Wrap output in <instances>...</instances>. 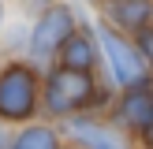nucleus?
I'll use <instances>...</instances> for the list:
<instances>
[{
	"label": "nucleus",
	"instance_id": "9b49d317",
	"mask_svg": "<svg viewBox=\"0 0 153 149\" xmlns=\"http://www.w3.org/2000/svg\"><path fill=\"white\" fill-rule=\"evenodd\" d=\"M149 145H153V123H149Z\"/></svg>",
	"mask_w": 153,
	"mask_h": 149
},
{
	"label": "nucleus",
	"instance_id": "39448f33",
	"mask_svg": "<svg viewBox=\"0 0 153 149\" xmlns=\"http://www.w3.org/2000/svg\"><path fill=\"white\" fill-rule=\"evenodd\" d=\"M71 131H75V138H79V142H86V145H94V149H127L123 142H120L112 131H105V127H94V123H71Z\"/></svg>",
	"mask_w": 153,
	"mask_h": 149
},
{
	"label": "nucleus",
	"instance_id": "f257e3e1",
	"mask_svg": "<svg viewBox=\"0 0 153 149\" xmlns=\"http://www.w3.org/2000/svg\"><path fill=\"white\" fill-rule=\"evenodd\" d=\"M34 112V74L26 67H11L0 78V116L22 119Z\"/></svg>",
	"mask_w": 153,
	"mask_h": 149
},
{
	"label": "nucleus",
	"instance_id": "9d476101",
	"mask_svg": "<svg viewBox=\"0 0 153 149\" xmlns=\"http://www.w3.org/2000/svg\"><path fill=\"white\" fill-rule=\"evenodd\" d=\"M142 45H146V52L153 56V34H149V30H142Z\"/></svg>",
	"mask_w": 153,
	"mask_h": 149
},
{
	"label": "nucleus",
	"instance_id": "7ed1b4c3",
	"mask_svg": "<svg viewBox=\"0 0 153 149\" xmlns=\"http://www.w3.org/2000/svg\"><path fill=\"white\" fill-rule=\"evenodd\" d=\"M101 45H105V52L112 56V71H116V78L127 82V86H134V82L142 78V60H138V52H134L131 45H123L116 34H108V30L101 34Z\"/></svg>",
	"mask_w": 153,
	"mask_h": 149
},
{
	"label": "nucleus",
	"instance_id": "423d86ee",
	"mask_svg": "<svg viewBox=\"0 0 153 149\" xmlns=\"http://www.w3.org/2000/svg\"><path fill=\"white\" fill-rule=\"evenodd\" d=\"M123 119H134L138 127H149L153 123V101L142 97V93H131L127 104H123Z\"/></svg>",
	"mask_w": 153,
	"mask_h": 149
},
{
	"label": "nucleus",
	"instance_id": "0eeeda50",
	"mask_svg": "<svg viewBox=\"0 0 153 149\" xmlns=\"http://www.w3.org/2000/svg\"><path fill=\"white\" fill-rule=\"evenodd\" d=\"M94 63V52H90V45L82 41V37H71L67 41V71H86V67Z\"/></svg>",
	"mask_w": 153,
	"mask_h": 149
},
{
	"label": "nucleus",
	"instance_id": "1a4fd4ad",
	"mask_svg": "<svg viewBox=\"0 0 153 149\" xmlns=\"http://www.w3.org/2000/svg\"><path fill=\"white\" fill-rule=\"evenodd\" d=\"M112 15L123 19L127 26H138V22L146 19V4H138V0H123V4H112Z\"/></svg>",
	"mask_w": 153,
	"mask_h": 149
},
{
	"label": "nucleus",
	"instance_id": "f03ea898",
	"mask_svg": "<svg viewBox=\"0 0 153 149\" xmlns=\"http://www.w3.org/2000/svg\"><path fill=\"white\" fill-rule=\"evenodd\" d=\"M86 93H90V78L86 74H75V71H60L56 78L49 82V104L56 112H64V108H75L79 101H86Z\"/></svg>",
	"mask_w": 153,
	"mask_h": 149
},
{
	"label": "nucleus",
	"instance_id": "20e7f679",
	"mask_svg": "<svg viewBox=\"0 0 153 149\" xmlns=\"http://www.w3.org/2000/svg\"><path fill=\"white\" fill-rule=\"evenodd\" d=\"M67 34H75V30H71V15H67V7H52V11L41 19V26H37L34 52H41V56H45V52H52Z\"/></svg>",
	"mask_w": 153,
	"mask_h": 149
},
{
	"label": "nucleus",
	"instance_id": "6e6552de",
	"mask_svg": "<svg viewBox=\"0 0 153 149\" xmlns=\"http://www.w3.org/2000/svg\"><path fill=\"white\" fill-rule=\"evenodd\" d=\"M15 149H56V138L49 131H41V127H34V131H26L15 142Z\"/></svg>",
	"mask_w": 153,
	"mask_h": 149
}]
</instances>
